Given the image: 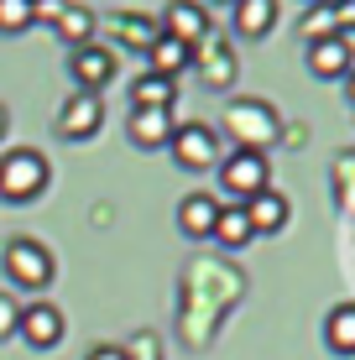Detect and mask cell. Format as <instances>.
I'll use <instances>...</instances> for the list:
<instances>
[{"label": "cell", "instance_id": "cell-1", "mask_svg": "<svg viewBox=\"0 0 355 360\" xmlns=\"http://www.w3.org/2000/svg\"><path fill=\"white\" fill-rule=\"evenodd\" d=\"M47 183H53V167L37 146H11L0 157V198L6 204H37L47 193Z\"/></svg>", "mask_w": 355, "mask_h": 360}, {"label": "cell", "instance_id": "cell-2", "mask_svg": "<svg viewBox=\"0 0 355 360\" xmlns=\"http://www.w3.org/2000/svg\"><path fill=\"white\" fill-rule=\"evenodd\" d=\"M225 131H230V141H235V152H266V146L283 136V115H277L266 99H230Z\"/></svg>", "mask_w": 355, "mask_h": 360}, {"label": "cell", "instance_id": "cell-3", "mask_svg": "<svg viewBox=\"0 0 355 360\" xmlns=\"http://www.w3.org/2000/svg\"><path fill=\"white\" fill-rule=\"evenodd\" d=\"M0 266H6L11 288H27V292L53 288V277H58L53 251H47L37 235H16V240H6V256H0Z\"/></svg>", "mask_w": 355, "mask_h": 360}, {"label": "cell", "instance_id": "cell-4", "mask_svg": "<svg viewBox=\"0 0 355 360\" xmlns=\"http://www.w3.org/2000/svg\"><path fill=\"white\" fill-rule=\"evenodd\" d=\"M219 193L235 198V204H251L262 188H272V162H266V152H230L219 157Z\"/></svg>", "mask_w": 355, "mask_h": 360}, {"label": "cell", "instance_id": "cell-5", "mask_svg": "<svg viewBox=\"0 0 355 360\" xmlns=\"http://www.w3.org/2000/svg\"><path fill=\"white\" fill-rule=\"evenodd\" d=\"M167 152H173V167H183V172H214L219 167V136L204 120H178Z\"/></svg>", "mask_w": 355, "mask_h": 360}, {"label": "cell", "instance_id": "cell-6", "mask_svg": "<svg viewBox=\"0 0 355 360\" xmlns=\"http://www.w3.org/2000/svg\"><path fill=\"white\" fill-rule=\"evenodd\" d=\"M193 68H199V79L209 84V89H225V84L240 79V53L235 42H230L225 32H209L193 42Z\"/></svg>", "mask_w": 355, "mask_h": 360}, {"label": "cell", "instance_id": "cell-7", "mask_svg": "<svg viewBox=\"0 0 355 360\" xmlns=\"http://www.w3.org/2000/svg\"><path fill=\"white\" fill-rule=\"evenodd\" d=\"M115 73H120L115 47H105V42H84V47L68 53V79L79 84V94H100Z\"/></svg>", "mask_w": 355, "mask_h": 360}, {"label": "cell", "instance_id": "cell-8", "mask_svg": "<svg viewBox=\"0 0 355 360\" xmlns=\"http://www.w3.org/2000/svg\"><path fill=\"white\" fill-rule=\"evenodd\" d=\"M100 126H105V99L73 89L58 110V136L63 141H89V136H100Z\"/></svg>", "mask_w": 355, "mask_h": 360}, {"label": "cell", "instance_id": "cell-9", "mask_svg": "<svg viewBox=\"0 0 355 360\" xmlns=\"http://www.w3.org/2000/svg\"><path fill=\"white\" fill-rule=\"evenodd\" d=\"M16 334L32 345V350H58L63 334H68V319H63L58 303H27V308H21V329Z\"/></svg>", "mask_w": 355, "mask_h": 360}, {"label": "cell", "instance_id": "cell-10", "mask_svg": "<svg viewBox=\"0 0 355 360\" xmlns=\"http://www.w3.org/2000/svg\"><path fill=\"white\" fill-rule=\"evenodd\" d=\"M162 37H173V42H199V37H209L214 32V21H209V6L204 0H167V11H162Z\"/></svg>", "mask_w": 355, "mask_h": 360}, {"label": "cell", "instance_id": "cell-11", "mask_svg": "<svg viewBox=\"0 0 355 360\" xmlns=\"http://www.w3.org/2000/svg\"><path fill=\"white\" fill-rule=\"evenodd\" d=\"M110 37H115L126 53H152V42L162 37V27H157L146 11H110Z\"/></svg>", "mask_w": 355, "mask_h": 360}, {"label": "cell", "instance_id": "cell-12", "mask_svg": "<svg viewBox=\"0 0 355 360\" xmlns=\"http://www.w3.org/2000/svg\"><path fill=\"white\" fill-rule=\"evenodd\" d=\"M214 219H219V198H214V193L193 188V193L178 198V230L188 235V240H209V235H214Z\"/></svg>", "mask_w": 355, "mask_h": 360}, {"label": "cell", "instance_id": "cell-13", "mask_svg": "<svg viewBox=\"0 0 355 360\" xmlns=\"http://www.w3.org/2000/svg\"><path fill=\"white\" fill-rule=\"evenodd\" d=\"M173 131H178L173 110H131V120H126V136L141 146V152L167 146V141H173Z\"/></svg>", "mask_w": 355, "mask_h": 360}, {"label": "cell", "instance_id": "cell-14", "mask_svg": "<svg viewBox=\"0 0 355 360\" xmlns=\"http://www.w3.org/2000/svg\"><path fill=\"white\" fill-rule=\"evenodd\" d=\"M230 27L246 42H262V37L277 32V0H235L230 6Z\"/></svg>", "mask_w": 355, "mask_h": 360}, {"label": "cell", "instance_id": "cell-15", "mask_svg": "<svg viewBox=\"0 0 355 360\" xmlns=\"http://www.w3.org/2000/svg\"><path fill=\"white\" fill-rule=\"evenodd\" d=\"M355 68L350 37H329V42H309V73L314 79H345Z\"/></svg>", "mask_w": 355, "mask_h": 360}, {"label": "cell", "instance_id": "cell-16", "mask_svg": "<svg viewBox=\"0 0 355 360\" xmlns=\"http://www.w3.org/2000/svg\"><path fill=\"white\" fill-rule=\"evenodd\" d=\"M240 209H246V219H251V230H256V235H277V230H283L288 219H292V204H288V193H283V188H262V193L251 198V204H240Z\"/></svg>", "mask_w": 355, "mask_h": 360}, {"label": "cell", "instance_id": "cell-17", "mask_svg": "<svg viewBox=\"0 0 355 360\" xmlns=\"http://www.w3.org/2000/svg\"><path fill=\"white\" fill-rule=\"evenodd\" d=\"M178 105V84L162 73H141L131 79V110H173Z\"/></svg>", "mask_w": 355, "mask_h": 360}, {"label": "cell", "instance_id": "cell-18", "mask_svg": "<svg viewBox=\"0 0 355 360\" xmlns=\"http://www.w3.org/2000/svg\"><path fill=\"white\" fill-rule=\"evenodd\" d=\"M183 68H193V47L188 42H173V37H157L152 53H146V73H162V79L178 84Z\"/></svg>", "mask_w": 355, "mask_h": 360}, {"label": "cell", "instance_id": "cell-19", "mask_svg": "<svg viewBox=\"0 0 355 360\" xmlns=\"http://www.w3.org/2000/svg\"><path fill=\"white\" fill-rule=\"evenodd\" d=\"M209 240L225 245V251H240V245H251L256 230H251L246 209H240V204H219V219H214V235H209Z\"/></svg>", "mask_w": 355, "mask_h": 360}, {"label": "cell", "instance_id": "cell-20", "mask_svg": "<svg viewBox=\"0 0 355 360\" xmlns=\"http://www.w3.org/2000/svg\"><path fill=\"white\" fill-rule=\"evenodd\" d=\"M94 27H100V16H94L89 6H79V0H68V6L58 11V21H53V32L63 37L68 47H84V42H94Z\"/></svg>", "mask_w": 355, "mask_h": 360}, {"label": "cell", "instance_id": "cell-21", "mask_svg": "<svg viewBox=\"0 0 355 360\" xmlns=\"http://www.w3.org/2000/svg\"><path fill=\"white\" fill-rule=\"evenodd\" d=\"M324 345L335 355H355V303H335L324 314Z\"/></svg>", "mask_w": 355, "mask_h": 360}, {"label": "cell", "instance_id": "cell-22", "mask_svg": "<svg viewBox=\"0 0 355 360\" xmlns=\"http://www.w3.org/2000/svg\"><path fill=\"white\" fill-rule=\"evenodd\" d=\"M298 37L303 42H329V37H340V6L335 0H314V6L303 11V21H298Z\"/></svg>", "mask_w": 355, "mask_h": 360}, {"label": "cell", "instance_id": "cell-23", "mask_svg": "<svg viewBox=\"0 0 355 360\" xmlns=\"http://www.w3.org/2000/svg\"><path fill=\"white\" fill-rule=\"evenodd\" d=\"M27 27H37L32 0H0V32L16 37V32H27Z\"/></svg>", "mask_w": 355, "mask_h": 360}, {"label": "cell", "instance_id": "cell-24", "mask_svg": "<svg viewBox=\"0 0 355 360\" xmlns=\"http://www.w3.org/2000/svg\"><path fill=\"white\" fill-rule=\"evenodd\" d=\"M16 329H21V303L11 292H0V340H16Z\"/></svg>", "mask_w": 355, "mask_h": 360}, {"label": "cell", "instance_id": "cell-25", "mask_svg": "<svg viewBox=\"0 0 355 360\" xmlns=\"http://www.w3.org/2000/svg\"><path fill=\"white\" fill-rule=\"evenodd\" d=\"M68 0H32V11H37V21H47V27H53L58 21V11H63Z\"/></svg>", "mask_w": 355, "mask_h": 360}, {"label": "cell", "instance_id": "cell-26", "mask_svg": "<svg viewBox=\"0 0 355 360\" xmlns=\"http://www.w3.org/2000/svg\"><path fill=\"white\" fill-rule=\"evenodd\" d=\"M84 360H131V350H126V345H94Z\"/></svg>", "mask_w": 355, "mask_h": 360}, {"label": "cell", "instance_id": "cell-27", "mask_svg": "<svg viewBox=\"0 0 355 360\" xmlns=\"http://www.w3.org/2000/svg\"><path fill=\"white\" fill-rule=\"evenodd\" d=\"M6 131H11V110L0 105V141H6Z\"/></svg>", "mask_w": 355, "mask_h": 360}, {"label": "cell", "instance_id": "cell-28", "mask_svg": "<svg viewBox=\"0 0 355 360\" xmlns=\"http://www.w3.org/2000/svg\"><path fill=\"white\" fill-rule=\"evenodd\" d=\"M345 94H350V105H355V68L345 73Z\"/></svg>", "mask_w": 355, "mask_h": 360}, {"label": "cell", "instance_id": "cell-29", "mask_svg": "<svg viewBox=\"0 0 355 360\" xmlns=\"http://www.w3.org/2000/svg\"><path fill=\"white\" fill-rule=\"evenodd\" d=\"M204 6H235V0H204Z\"/></svg>", "mask_w": 355, "mask_h": 360}, {"label": "cell", "instance_id": "cell-30", "mask_svg": "<svg viewBox=\"0 0 355 360\" xmlns=\"http://www.w3.org/2000/svg\"><path fill=\"white\" fill-rule=\"evenodd\" d=\"M335 6H340V0H335Z\"/></svg>", "mask_w": 355, "mask_h": 360}, {"label": "cell", "instance_id": "cell-31", "mask_svg": "<svg viewBox=\"0 0 355 360\" xmlns=\"http://www.w3.org/2000/svg\"><path fill=\"white\" fill-rule=\"evenodd\" d=\"M309 6H314V0H309Z\"/></svg>", "mask_w": 355, "mask_h": 360}]
</instances>
